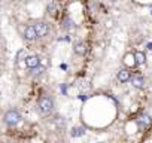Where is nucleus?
<instances>
[{"label": "nucleus", "instance_id": "9d476101", "mask_svg": "<svg viewBox=\"0 0 152 143\" xmlns=\"http://www.w3.org/2000/svg\"><path fill=\"white\" fill-rule=\"evenodd\" d=\"M134 61H136V66H142V64H145V63H146V57H145V54H143L142 51L134 52Z\"/></svg>", "mask_w": 152, "mask_h": 143}, {"label": "nucleus", "instance_id": "2eb2a0df", "mask_svg": "<svg viewBox=\"0 0 152 143\" xmlns=\"http://www.w3.org/2000/svg\"><path fill=\"white\" fill-rule=\"evenodd\" d=\"M70 24H72V23H70V20H66V24H64V28H69V27H72Z\"/></svg>", "mask_w": 152, "mask_h": 143}, {"label": "nucleus", "instance_id": "7ed1b4c3", "mask_svg": "<svg viewBox=\"0 0 152 143\" xmlns=\"http://www.w3.org/2000/svg\"><path fill=\"white\" fill-rule=\"evenodd\" d=\"M33 27H34V30H36L37 37H43V36H46V34L49 33V27H48V24L43 23V21H39V23L33 24Z\"/></svg>", "mask_w": 152, "mask_h": 143}, {"label": "nucleus", "instance_id": "9b49d317", "mask_svg": "<svg viewBox=\"0 0 152 143\" xmlns=\"http://www.w3.org/2000/svg\"><path fill=\"white\" fill-rule=\"evenodd\" d=\"M85 133V130L82 128V127H75L73 130H72V136L73 137H78V136H82Z\"/></svg>", "mask_w": 152, "mask_h": 143}, {"label": "nucleus", "instance_id": "f03ea898", "mask_svg": "<svg viewBox=\"0 0 152 143\" xmlns=\"http://www.w3.org/2000/svg\"><path fill=\"white\" fill-rule=\"evenodd\" d=\"M3 119H5V122H6L8 125H17V124L20 122V119H21V115H20L17 110H9V112L5 113Z\"/></svg>", "mask_w": 152, "mask_h": 143}, {"label": "nucleus", "instance_id": "39448f33", "mask_svg": "<svg viewBox=\"0 0 152 143\" xmlns=\"http://www.w3.org/2000/svg\"><path fill=\"white\" fill-rule=\"evenodd\" d=\"M136 122H137V125H139V128H148L149 127V124H151V116L149 115H146V113H142L140 116H137V119H136Z\"/></svg>", "mask_w": 152, "mask_h": 143}, {"label": "nucleus", "instance_id": "f257e3e1", "mask_svg": "<svg viewBox=\"0 0 152 143\" xmlns=\"http://www.w3.org/2000/svg\"><path fill=\"white\" fill-rule=\"evenodd\" d=\"M37 107H39L40 113L48 115V113H51L52 109H54V101H52L51 97H42V98L39 100V103H37Z\"/></svg>", "mask_w": 152, "mask_h": 143}, {"label": "nucleus", "instance_id": "20e7f679", "mask_svg": "<svg viewBox=\"0 0 152 143\" xmlns=\"http://www.w3.org/2000/svg\"><path fill=\"white\" fill-rule=\"evenodd\" d=\"M26 64H27V67L30 70H33V69H36V67L40 66V58L37 55H28L26 58Z\"/></svg>", "mask_w": 152, "mask_h": 143}, {"label": "nucleus", "instance_id": "ddd939ff", "mask_svg": "<svg viewBox=\"0 0 152 143\" xmlns=\"http://www.w3.org/2000/svg\"><path fill=\"white\" fill-rule=\"evenodd\" d=\"M43 72H45V67H42V66L33 69V73H34V75H40V73H43Z\"/></svg>", "mask_w": 152, "mask_h": 143}, {"label": "nucleus", "instance_id": "f8f14e48", "mask_svg": "<svg viewBox=\"0 0 152 143\" xmlns=\"http://www.w3.org/2000/svg\"><path fill=\"white\" fill-rule=\"evenodd\" d=\"M55 11H57V5H55V3H51V5L48 6V12H49V15H55Z\"/></svg>", "mask_w": 152, "mask_h": 143}, {"label": "nucleus", "instance_id": "dca6fc26", "mask_svg": "<svg viewBox=\"0 0 152 143\" xmlns=\"http://www.w3.org/2000/svg\"><path fill=\"white\" fill-rule=\"evenodd\" d=\"M148 49H151V51H152V43H148Z\"/></svg>", "mask_w": 152, "mask_h": 143}, {"label": "nucleus", "instance_id": "0eeeda50", "mask_svg": "<svg viewBox=\"0 0 152 143\" xmlns=\"http://www.w3.org/2000/svg\"><path fill=\"white\" fill-rule=\"evenodd\" d=\"M130 81H131V84H133V87H134V88L142 90V88L145 87V78H143L142 75H139V73H137V75H133Z\"/></svg>", "mask_w": 152, "mask_h": 143}, {"label": "nucleus", "instance_id": "1a4fd4ad", "mask_svg": "<svg viewBox=\"0 0 152 143\" xmlns=\"http://www.w3.org/2000/svg\"><path fill=\"white\" fill-rule=\"evenodd\" d=\"M131 79V73L127 70V69H122L118 72V81L119 82H128Z\"/></svg>", "mask_w": 152, "mask_h": 143}, {"label": "nucleus", "instance_id": "423d86ee", "mask_svg": "<svg viewBox=\"0 0 152 143\" xmlns=\"http://www.w3.org/2000/svg\"><path fill=\"white\" fill-rule=\"evenodd\" d=\"M73 51H75V54H78V55H85L87 51H88V45L85 42H76L73 45Z\"/></svg>", "mask_w": 152, "mask_h": 143}, {"label": "nucleus", "instance_id": "6e6552de", "mask_svg": "<svg viewBox=\"0 0 152 143\" xmlns=\"http://www.w3.org/2000/svg\"><path fill=\"white\" fill-rule=\"evenodd\" d=\"M24 36H26L27 40H36V39H37V34H36V30H34L33 26L26 27V30H24Z\"/></svg>", "mask_w": 152, "mask_h": 143}, {"label": "nucleus", "instance_id": "4468645a", "mask_svg": "<svg viewBox=\"0 0 152 143\" xmlns=\"http://www.w3.org/2000/svg\"><path fill=\"white\" fill-rule=\"evenodd\" d=\"M27 57H28V55L26 54V51H20V52H18V61H20V60H23V58L26 60Z\"/></svg>", "mask_w": 152, "mask_h": 143}]
</instances>
